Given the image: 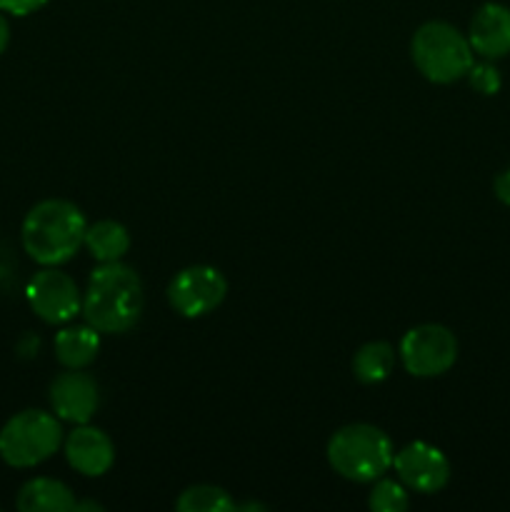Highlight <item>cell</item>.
I'll list each match as a JSON object with an SVG mask.
<instances>
[{
    "label": "cell",
    "mask_w": 510,
    "mask_h": 512,
    "mask_svg": "<svg viewBox=\"0 0 510 512\" xmlns=\"http://www.w3.org/2000/svg\"><path fill=\"white\" fill-rule=\"evenodd\" d=\"M143 280L133 268L115 263H100L90 273L83 293V318L100 333H128L143 315Z\"/></svg>",
    "instance_id": "cell-1"
},
{
    "label": "cell",
    "mask_w": 510,
    "mask_h": 512,
    "mask_svg": "<svg viewBox=\"0 0 510 512\" xmlns=\"http://www.w3.org/2000/svg\"><path fill=\"white\" fill-rule=\"evenodd\" d=\"M85 230L88 223L78 205L63 198H48L28 210L20 240L30 260L43 268H58L83 248Z\"/></svg>",
    "instance_id": "cell-2"
},
{
    "label": "cell",
    "mask_w": 510,
    "mask_h": 512,
    "mask_svg": "<svg viewBox=\"0 0 510 512\" xmlns=\"http://www.w3.org/2000/svg\"><path fill=\"white\" fill-rule=\"evenodd\" d=\"M328 463L340 478L353 483H375L393 468L395 448L388 435L370 423L340 428L328 440Z\"/></svg>",
    "instance_id": "cell-3"
},
{
    "label": "cell",
    "mask_w": 510,
    "mask_h": 512,
    "mask_svg": "<svg viewBox=\"0 0 510 512\" xmlns=\"http://www.w3.org/2000/svg\"><path fill=\"white\" fill-rule=\"evenodd\" d=\"M410 55H413V63L420 75L438 85L463 80L470 65L475 63L468 35H463L445 20H430V23L420 25L410 40Z\"/></svg>",
    "instance_id": "cell-4"
},
{
    "label": "cell",
    "mask_w": 510,
    "mask_h": 512,
    "mask_svg": "<svg viewBox=\"0 0 510 512\" xmlns=\"http://www.w3.org/2000/svg\"><path fill=\"white\" fill-rule=\"evenodd\" d=\"M63 425L45 410H20L0 428V460L10 468H35L58 453Z\"/></svg>",
    "instance_id": "cell-5"
},
{
    "label": "cell",
    "mask_w": 510,
    "mask_h": 512,
    "mask_svg": "<svg viewBox=\"0 0 510 512\" xmlns=\"http://www.w3.org/2000/svg\"><path fill=\"white\" fill-rule=\"evenodd\" d=\"M400 363L415 378H438L458 360V340L445 325L425 323L410 328L400 340Z\"/></svg>",
    "instance_id": "cell-6"
},
{
    "label": "cell",
    "mask_w": 510,
    "mask_h": 512,
    "mask_svg": "<svg viewBox=\"0 0 510 512\" xmlns=\"http://www.w3.org/2000/svg\"><path fill=\"white\" fill-rule=\"evenodd\" d=\"M228 295V280L213 265H190L175 273L168 285V303L183 318H203L220 308Z\"/></svg>",
    "instance_id": "cell-7"
},
{
    "label": "cell",
    "mask_w": 510,
    "mask_h": 512,
    "mask_svg": "<svg viewBox=\"0 0 510 512\" xmlns=\"http://www.w3.org/2000/svg\"><path fill=\"white\" fill-rule=\"evenodd\" d=\"M25 298L33 313L48 325H65L83 310V293L68 273L43 268L30 278Z\"/></svg>",
    "instance_id": "cell-8"
},
{
    "label": "cell",
    "mask_w": 510,
    "mask_h": 512,
    "mask_svg": "<svg viewBox=\"0 0 510 512\" xmlns=\"http://www.w3.org/2000/svg\"><path fill=\"white\" fill-rule=\"evenodd\" d=\"M393 470L405 488L423 495L440 493L450 480V463L443 450L423 440L400 448L393 458Z\"/></svg>",
    "instance_id": "cell-9"
},
{
    "label": "cell",
    "mask_w": 510,
    "mask_h": 512,
    "mask_svg": "<svg viewBox=\"0 0 510 512\" xmlns=\"http://www.w3.org/2000/svg\"><path fill=\"white\" fill-rule=\"evenodd\" d=\"M50 408L60 420L73 425L90 423L100 405V388L95 378H90L83 370H68L60 373L50 383Z\"/></svg>",
    "instance_id": "cell-10"
},
{
    "label": "cell",
    "mask_w": 510,
    "mask_h": 512,
    "mask_svg": "<svg viewBox=\"0 0 510 512\" xmlns=\"http://www.w3.org/2000/svg\"><path fill=\"white\" fill-rule=\"evenodd\" d=\"M65 458L75 473L85 478H100L115 463V445L100 428L93 425H75L73 433L65 438Z\"/></svg>",
    "instance_id": "cell-11"
},
{
    "label": "cell",
    "mask_w": 510,
    "mask_h": 512,
    "mask_svg": "<svg viewBox=\"0 0 510 512\" xmlns=\"http://www.w3.org/2000/svg\"><path fill=\"white\" fill-rule=\"evenodd\" d=\"M470 48L485 60L510 55V8L503 3H485L475 10L468 28Z\"/></svg>",
    "instance_id": "cell-12"
},
{
    "label": "cell",
    "mask_w": 510,
    "mask_h": 512,
    "mask_svg": "<svg viewBox=\"0 0 510 512\" xmlns=\"http://www.w3.org/2000/svg\"><path fill=\"white\" fill-rule=\"evenodd\" d=\"M55 358L63 368L68 370H83L98 358L100 350V330L93 325H65L58 335H55Z\"/></svg>",
    "instance_id": "cell-13"
},
{
    "label": "cell",
    "mask_w": 510,
    "mask_h": 512,
    "mask_svg": "<svg viewBox=\"0 0 510 512\" xmlns=\"http://www.w3.org/2000/svg\"><path fill=\"white\" fill-rule=\"evenodd\" d=\"M78 500L73 490L55 478H33L18 490L15 505L23 512H68L75 510Z\"/></svg>",
    "instance_id": "cell-14"
},
{
    "label": "cell",
    "mask_w": 510,
    "mask_h": 512,
    "mask_svg": "<svg viewBox=\"0 0 510 512\" xmlns=\"http://www.w3.org/2000/svg\"><path fill=\"white\" fill-rule=\"evenodd\" d=\"M83 245L98 263H115L130 250V233L118 220H98L88 225Z\"/></svg>",
    "instance_id": "cell-15"
},
{
    "label": "cell",
    "mask_w": 510,
    "mask_h": 512,
    "mask_svg": "<svg viewBox=\"0 0 510 512\" xmlns=\"http://www.w3.org/2000/svg\"><path fill=\"white\" fill-rule=\"evenodd\" d=\"M395 365V350L393 345L385 340H373L358 348L353 358V375L363 385H378L390 378Z\"/></svg>",
    "instance_id": "cell-16"
},
{
    "label": "cell",
    "mask_w": 510,
    "mask_h": 512,
    "mask_svg": "<svg viewBox=\"0 0 510 512\" xmlns=\"http://www.w3.org/2000/svg\"><path fill=\"white\" fill-rule=\"evenodd\" d=\"M175 508L180 512H225L238 508V503L218 485H190L175 500Z\"/></svg>",
    "instance_id": "cell-17"
},
{
    "label": "cell",
    "mask_w": 510,
    "mask_h": 512,
    "mask_svg": "<svg viewBox=\"0 0 510 512\" xmlns=\"http://www.w3.org/2000/svg\"><path fill=\"white\" fill-rule=\"evenodd\" d=\"M368 505L378 512H403L410 505L408 488L400 480L378 478L368 495Z\"/></svg>",
    "instance_id": "cell-18"
},
{
    "label": "cell",
    "mask_w": 510,
    "mask_h": 512,
    "mask_svg": "<svg viewBox=\"0 0 510 512\" xmlns=\"http://www.w3.org/2000/svg\"><path fill=\"white\" fill-rule=\"evenodd\" d=\"M465 78H468L470 88L480 95H495L500 90V85H503L500 70L495 68L493 60H485V58H483V63L470 65V70Z\"/></svg>",
    "instance_id": "cell-19"
},
{
    "label": "cell",
    "mask_w": 510,
    "mask_h": 512,
    "mask_svg": "<svg viewBox=\"0 0 510 512\" xmlns=\"http://www.w3.org/2000/svg\"><path fill=\"white\" fill-rule=\"evenodd\" d=\"M50 0H0V10L5 15H15V18H25V15L38 13L40 8H45Z\"/></svg>",
    "instance_id": "cell-20"
},
{
    "label": "cell",
    "mask_w": 510,
    "mask_h": 512,
    "mask_svg": "<svg viewBox=\"0 0 510 512\" xmlns=\"http://www.w3.org/2000/svg\"><path fill=\"white\" fill-rule=\"evenodd\" d=\"M493 190H495V198H498L500 203L508 205V208H510V163L505 165V168L500 170L498 175H495Z\"/></svg>",
    "instance_id": "cell-21"
},
{
    "label": "cell",
    "mask_w": 510,
    "mask_h": 512,
    "mask_svg": "<svg viewBox=\"0 0 510 512\" xmlns=\"http://www.w3.org/2000/svg\"><path fill=\"white\" fill-rule=\"evenodd\" d=\"M8 45H10V23L8 18H5L3 10H0V55L8 50Z\"/></svg>",
    "instance_id": "cell-22"
}]
</instances>
